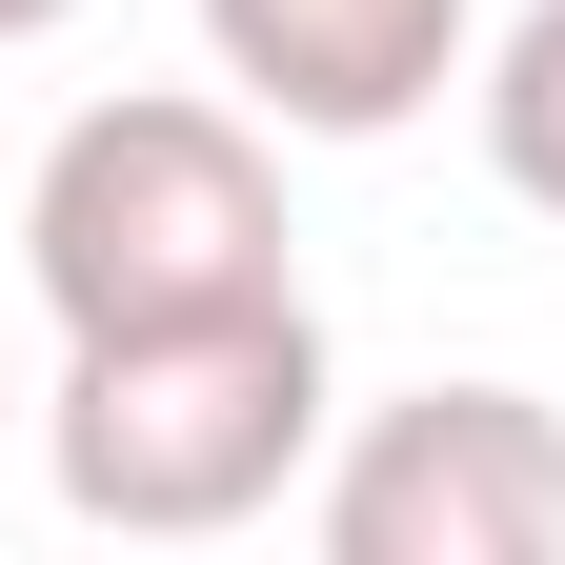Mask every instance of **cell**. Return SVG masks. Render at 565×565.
Masks as SVG:
<instances>
[{"label": "cell", "mask_w": 565, "mask_h": 565, "mask_svg": "<svg viewBox=\"0 0 565 565\" xmlns=\"http://www.w3.org/2000/svg\"><path fill=\"white\" fill-rule=\"evenodd\" d=\"M465 0H202V61L223 102H263L282 141H404L465 82Z\"/></svg>", "instance_id": "4"}, {"label": "cell", "mask_w": 565, "mask_h": 565, "mask_svg": "<svg viewBox=\"0 0 565 565\" xmlns=\"http://www.w3.org/2000/svg\"><path fill=\"white\" fill-rule=\"evenodd\" d=\"M21 282L41 323H182V303H263L282 263V121L263 102H202V82H141V102H82L21 162Z\"/></svg>", "instance_id": "2"}, {"label": "cell", "mask_w": 565, "mask_h": 565, "mask_svg": "<svg viewBox=\"0 0 565 565\" xmlns=\"http://www.w3.org/2000/svg\"><path fill=\"white\" fill-rule=\"evenodd\" d=\"M484 162H505L525 223H565V0H525V21L484 41Z\"/></svg>", "instance_id": "5"}, {"label": "cell", "mask_w": 565, "mask_h": 565, "mask_svg": "<svg viewBox=\"0 0 565 565\" xmlns=\"http://www.w3.org/2000/svg\"><path fill=\"white\" fill-rule=\"evenodd\" d=\"M323 424H343L323 303L263 282V303H182V323H82L61 404H41V465L121 545H223V525H263L323 465Z\"/></svg>", "instance_id": "1"}, {"label": "cell", "mask_w": 565, "mask_h": 565, "mask_svg": "<svg viewBox=\"0 0 565 565\" xmlns=\"http://www.w3.org/2000/svg\"><path fill=\"white\" fill-rule=\"evenodd\" d=\"M0 445H21V384H0Z\"/></svg>", "instance_id": "7"}, {"label": "cell", "mask_w": 565, "mask_h": 565, "mask_svg": "<svg viewBox=\"0 0 565 565\" xmlns=\"http://www.w3.org/2000/svg\"><path fill=\"white\" fill-rule=\"evenodd\" d=\"M41 21H82V0H0V41H41Z\"/></svg>", "instance_id": "6"}, {"label": "cell", "mask_w": 565, "mask_h": 565, "mask_svg": "<svg viewBox=\"0 0 565 565\" xmlns=\"http://www.w3.org/2000/svg\"><path fill=\"white\" fill-rule=\"evenodd\" d=\"M323 565H565V404L545 384H404L303 465Z\"/></svg>", "instance_id": "3"}, {"label": "cell", "mask_w": 565, "mask_h": 565, "mask_svg": "<svg viewBox=\"0 0 565 565\" xmlns=\"http://www.w3.org/2000/svg\"><path fill=\"white\" fill-rule=\"evenodd\" d=\"M0 202H21V162H0Z\"/></svg>", "instance_id": "8"}]
</instances>
